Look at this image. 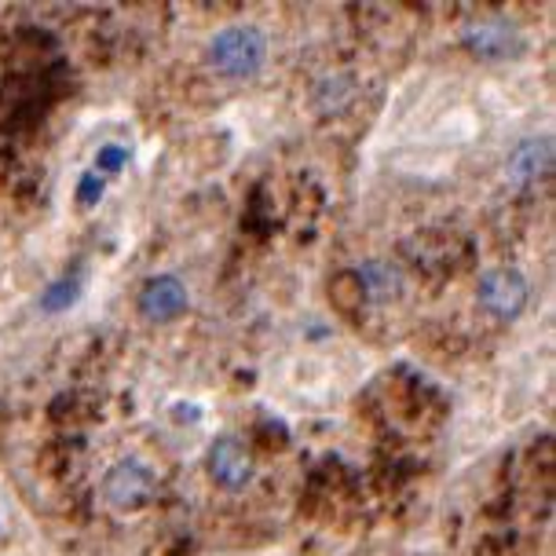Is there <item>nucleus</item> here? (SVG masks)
Masks as SVG:
<instances>
[{"label":"nucleus","mask_w":556,"mask_h":556,"mask_svg":"<svg viewBox=\"0 0 556 556\" xmlns=\"http://www.w3.org/2000/svg\"><path fill=\"white\" fill-rule=\"evenodd\" d=\"M267 59V41L256 26H227L208 45V63L216 74L231 77V81H245Z\"/></svg>","instance_id":"nucleus-1"},{"label":"nucleus","mask_w":556,"mask_h":556,"mask_svg":"<svg viewBox=\"0 0 556 556\" xmlns=\"http://www.w3.org/2000/svg\"><path fill=\"white\" fill-rule=\"evenodd\" d=\"M154 498V472L143 462H117L103 476V502L117 513H136Z\"/></svg>","instance_id":"nucleus-2"},{"label":"nucleus","mask_w":556,"mask_h":556,"mask_svg":"<svg viewBox=\"0 0 556 556\" xmlns=\"http://www.w3.org/2000/svg\"><path fill=\"white\" fill-rule=\"evenodd\" d=\"M528 296H531L528 278L520 271H513V267H491V271L480 278V304L502 323L516 319V315L528 307Z\"/></svg>","instance_id":"nucleus-3"},{"label":"nucleus","mask_w":556,"mask_h":556,"mask_svg":"<svg viewBox=\"0 0 556 556\" xmlns=\"http://www.w3.org/2000/svg\"><path fill=\"white\" fill-rule=\"evenodd\" d=\"M208 472H213V480L227 486V491H242V486L253 480V454L245 451V443L235 440V435H220V440L213 443V451H208Z\"/></svg>","instance_id":"nucleus-4"},{"label":"nucleus","mask_w":556,"mask_h":556,"mask_svg":"<svg viewBox=\"0 0 556 556\" xmlns=\"http://www.w3.org/2000/svg\"><path fill=\"white\" fill-rule=\"evenodd\" d=\"M465 45H469L472 55L486 59V63H502V59H513L520 55V34L516 26L502 23V18H483V23H472L465 29Z\"/></svg>","instance_id":"nucleus-5"},{"label":"nucleus","mask_w":556,"mask_h":556,"mask_svg":"<svg viewBox=\"0 0 556 556\" xmlns=\"http://www.w3.org/2000/svg\"><path fill=\"white\" fill-rule=\"evenodd\" d=\"M139 312L151 323H173L187 312V286L176 275H157L139 293Z\"/></svg>","instance_id":"nucleus-6"},{"label":"nucleus","mask_w":556,"mask_h":556,"mask_svg":"<svg viewBox=\"0 0 556 556\" xmlns=\"http://www.w3.org/2000/svg\"><path fill=\"white\" fill-rule=\"evenodd\" d=\"M549 168H553V139L549 136L523 139V143L516 147L513 157H509V180L523 187V184L542 180Z\"/></svg>","instance_id":"nucleus-7"},{"label":"nucleus","mask_w":556,"mask_h":556,"mask_svg":"<svg viewBox=\"0 0 556 556\" xmlns=\"http://www.w3.org/2000/svg\"><path fill=\"white\" fill-rule=\"evenodd\" d=\"M355 275H359V286L370 301H392V296L403 293V275L384 261H366Z\"/></svg>","instance_id":"nucleus-8"},{"label":"nucleus","mask_w":556,"mask_h":556,"mask_svg":"<svg viewBox=\"0 0 556 556\" xmlns=\"http://www.w3.org/2000/svg\"><path fill=\"white\" fill-rule=\"evenodd\" d=\"M77 296H81V278H77V275H63V278H55V282L41 293V312L59 315V312H66V307L74 304Z\"/></svg>","instance_id":"nucleus-9"},{"label":"nucleus","mask_w":556,"mask_h":556,"mask_svg":"<svg viewBox=\"0 0 556 556\" xmlns=\"http://www.w3.org/2000/svg\"><path fill=\"white\" fill-rule=\"evenodd\" d=\"M315 99H319L323 114H337L348 99H352V81H348V77H326L319 85V92H315Z\"/></svg>","instance_id":"nucleus-10"},{"label":"nucleus","mask_w":556,"mask_h":556,"mask_svg":"<svg viewBox=\"0 0 556 556\" xmlns=\"http://www.w3.org/2000/svg\"><path fill=\"white\" fill-rule=\"evenodd\" d=\"M125 165H128V147L106 143V147H99V154H96V168H92V173H99V176H111V173H122Z\"/></svg>","instance_id":"nucleus-11"},{"label":"nucleus","mask_w":556,"mask_h":556,"mask_svg":"<svg viewBox=\"0 0 556 556\" xmlns=\"http://www.w3.org/2000/svg\"><path fill=\"white\" fill-rule=\"evenodd\" d=\"M103 191H106L103 176H99V173H85L81 184H77V202H81V205H96L99 198H103Z\"/></svg>","instance_id":"nucleus-12"}]
</instances>
